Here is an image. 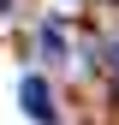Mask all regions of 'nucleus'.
Wrapping results in <instances>:
<instances>
[{
	"instance_id": "obj_1",
	"label": "nucleus",
	"mask_w": 119,
	"mask_h": 125,
	"mask_svg": "<svg viewBox=\"0 0 119 125\" xmlns=\"http://www.w3.org/2000/svg\"><path fill=\"white\" fill-rule=\"evenodd\" d=\"M18 101H24V113L30 119H42V125H54V95H48V83H42L36 72L18 83Z\"/></svg>"
},
{
	"instance_id": "obj_2",
	"label": "nucleus",
	"mask_w": 119,
	"mask_h": 125,
	"mask_svg": "<svg viewBox=\"0 0 119 125\" xmlns=\"http://www.w3.org/2000/svg\"><path fill=\"white\" fill-rule=\"evenodd\" d=\"M42 54H48V60H66V30H60V24H42Z\"/></svg>"
},
{
	"instance_id": "obj_3",
	"label": "nucleus",
	"mask_w": 119,
	"mask_h": 125,
	"mask_svg": "<svg viewBox=\"0 0 119 125\" xmlns=\"http://www.w3.org/2000/svg\"><path fill=\"white\" fill-rule=\"evenodd\" d=\"M6 6H12V0H0V12H6Z\"/></svg>"
},
{
	"instance_id": "obj_4",
	"label": "nucleus",
	"mask_w": 119,
	"mask_h": 125,
	"mask_svg": "<svg viewBox=\"0 0 119 125\" xmlns=\"http://www.w3.org/2000/svg\"><path fill=\"white\" fill-rule=\"evenodd\" d=\"M113 54H119V42H113Z\"/></svg>"
}]
</instances>
